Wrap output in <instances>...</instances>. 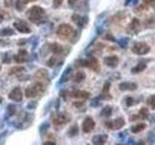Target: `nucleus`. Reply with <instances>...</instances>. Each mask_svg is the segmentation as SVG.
Masks as SVG:
<instances>
[{"instance_id": "obj_1", "label": "nucleus", "mask_w": 155, "mask_h": 145, "mask_svg": "<svg viewBox=\"0 0 155 145\" xmlns=\"http://www.w3.org/2000/svg\"><path fill=\"white\" fill-rule=\"evenodd\" d=\"M27 18L30 19L32 23L40 24L44 21L45 18V11L41 6H32L30 10L27 11Z\"/></svg>"}, {"instance_id": "obj_2", "label": "nucleus", "mask_w": 155, "mask_h": 145, "mask_svg": "<svg viewBox=\"0 0 155 145\" xmlns=\"http://www.w3.org/2000/svg\"><path fill=\"white\" fill-rule=\"evenodd\" d=\"M44 90H45V85L43 83H35L25 90V95H26V97L31 99V97H36V96L42 95L44 92Z\"/></svg>"}, {"instance_id": "obj_3", "label": "nucleus", "mask_w": 155, "mask_h": 145, "mask_svg": "<svg viewBox=\"0 0 155 145\" xmlns=\"http://www.w3.org/2000/svg\"><path fill=\"white\" fill-rule=\"evenodd\" d=\"M57 36L63 38V40H67L73 36L74 34V29L69 25V24H61L59 28H57Z\"/></svg>"}, {"instance_id": "obj_4", "label": "nucleus", "mask_w": 155, "mask_h": 145, "mask_svg": "<svg viewBox=\"0 0 155 145\" xmlns=\"http://www.w3.org/2000/svg\"><path fill=\"white\" fill-rule=\"evenodd\" d=\"M71 120V117L67 113H57L53 117V122L56 127H60L63 126Z\"/></svg>"}, {"instance_id": "obj_5", "label": "nucleus", "mask_w": 155, "mask_h": 145, "mask_svg": "<svg viewBox=\"0 0 155 145\" xmlns=\"http://www.w3.org/2000/svg\"><path fill=\"white\" fill-rule=\"evenodd\" d=\"M131 51L135 54H137V55H146V54H148L150 52V47L147 43H144V42H137V43L134 44V47L131 48Z\"/></svg>"}, {"instance_id": "obj_6", "label": "nucleus", "mask_w": 155, "mask_h": 145, "mask_svg": "<svg viewBox=\"0 0 155 145\" xmlns=\"http://www.w3.org/2000/svg\"><path fill=\"white\" fill-rule=\"evenodd\" d=\"M125 125V120L123 118H117L113 121H108L106 122V127H109L110 130H119Z\"/></svg>"}, {"instance_id": "obj_7", "label": "nucleus", "mask_w": 155, "mask_h": 145, "mask_svg": "<svg viewBox=\"0 0 155 145\" xmlns=\"http://www.w3.org/2000/svg\"><path fill=\"white\" fill-rule=\"evenodd\" d=\"M82 65L90 67L91 70H93V71H95V72L99 71V62H98V60H97L94 56H90L87 60L82 61Z\"/></svg>"}, {"instance_id": "obj_8", "label": "nucleus", "mask_w": 155, "mask_h": 145, "mask_svg": "<svg viewBox=\"0 0 155 145\" xmlns=\"http://www.w3.org/2000/svg\"><path fill=\"white\" fill-rule=\"evenodd\" d=\"M94 126H95L94 120L92 118H86L84 120V122H82V131L85 133H90L91 131H93Z\"/></svg>"}, {"instance_id": "obj_9", "label": "nucleus", "mask_w": 155, "mask_h": 145, "mask_svg": "<svg viewBox=\"0 0 155 145\" xmlns=\"http://www.w3.org/2000/svg\"><path fill=\"white\" fill-rule=\"evenodd\" d=\"M8 97H10V100H12V101H14V102H19V101H22V99H23L22 90L19 89V88H14L11 92H10Z\"/></svg>"}, {"instance_id": "obj_10", "label": "nucleus", "mask_w": 155, "mask_h": 145, "mask_svg": "<svg viewBox=\"0 0 155 145\" xmlns=\"http://www.w3.org/2000/svg\"><path fill=\"white\" fill-rule=\"evenodd\" d=\"M14 28L22 34H30L31 33V29L29 28V25L26 23H24V22H16Z\"/></svg>"}, {"instance_id": "obj_11", "label": "nucleus", "mask_w": 155, "mask_h": 145, "mask_svg": "<svg viewBox=\"0 0 155 145\" xmlns=\"http://www.w3.org/2000/svg\"><path fill=\"white\" fill-rule=\"evenodd\" d=\"M27 59H29V54H27V52L24 51V49L19 51L18 54L14 56V61L18 62V64H23V62L27 61Z\"/></svg>"}, {"instance_id": "obj_12", "label": "nucleus", "mask_w": 155, "mask_h": 145, "mask_svg": "<svg viewBox=\"0 0 155 145\" xmlns=\"http://www.w3.org/2000/svg\"><path fill=\"white\" fill-rule=\"evenodd\" d=\"M104 62L106 66H109V67H116L118 65L119 60H118V58L116 56V55H110V56H106L105 59H104Z\"/></svg>"}, {"instance_id": "obj_13", "label": "nucleus", "mask_w": 155, "mask_h": 145, "mask_svg": "<svg viewBox=\"0 0 155 145\" xmlns=\"http://www.w3.org/2000/svg\"><path fill=\"white\" fill-rule=\"evenodd\" d=\"M140 30H141L140 21H139L137 18H134L132 21H131V23H130V25H129V31H131L134 34H137Z\"/></svg>"}, {"instance_id": "obj_14", "label": "nucleus", "mask_w": 155, "mask_h": 145, "mask_svg": "<svg viewBox=\"0 0 155 145\" xmlns=\"http://www.w3.org/2000/svg\"><path fill=\"white\" fill-rule=\"evenodd\" d=\"M106 140H108V136H105V134H98V136L93 137L92 143L94 145H103L106 143Z\"/></svg>"}, {"instance_id": "obj_15", "label": "nucleus", "mask_w": 155, "mask_h": 145, "mask_svg": "<svg viewBox=\"0 0 155 145\" xmlns=\"http://www.w3.org/2000/svg\"><path fill=\"white\" fill-rule=\"evenodd\" d=\"M72 96L75 99H81V100H87L90 99V92L87 91H81V90H76L72 92Z\"/></svg>"}, {"instance_id": "obj_16", "label": "nucleus", "mask_w": 155, "mask_h": 145, "mask_svg": "<svg viewBox=\"0 0 155 145\" xmlns=\"http://www.w3.org/2000/svg\"><path fill=\"white\" fill-rule=\"evenodd\" d=\"M137 89V85L135 84V83H121L119 84V90L122 91H127V90H136Z\"/></svg>"}, {"instance_id": "obj_17", "label": "nucleus", "mask_w": 155, "mask_h": 145, "mask_svg": "<svg viewBox=\"0 0 155 145\" xmlns=\"http://www.w3.org/2000/svg\"><path fill=\"white\" fill-rule=\"evenodd\" d=\"M50 51L56 55H60V54H62L64 52V47L59 44V43H51L50 44Z\"/></svg>"}, {"instance_id": "obj_18", "label": "nucleus", "mask_w": 155, "mask_h": 145, "mask_svg": "<svg viewBox=\"0 0 155 145\" xmlns=\"http://www.w3.org/2000/svg\"><path fill=\"white\" fill-rule=\"evenodd\" d=\"M72 19H73V21H74L78 25H79V26H82V25L87 22L86 17H82V18H81V17H79L78 15H73V18H72Z\"/></svg>"}, {"instance_id": "obj_19", "label": "nucleus", "mask_w": 155, "mask_h": 145, "mask_svg": "<svg viewBox=\"0 0 155 145\" xmlns=\"http://www.w3.org/2000/svg\"><path fill=\"white\" fill-rule=\"evenodd\" d=\"M109 90H110V83H105L104 85V89H103V94H102V99H105V100H111V96H108L109 94Z\"/></svg>"}, {"instance_id": "obj_20", "label": "nucleus", "mask_w": 155, "mask_h": 145, "mask_svg": "<svg viewBox=\"0 0 155 145\" xmlns=\"http://www.w3.org/2000/svg\"><path fill=\"white\" fill-rule=\"evenodd\" d=\"M144 128H146V123H136V125H134V126H131V132L132 133H139L141 131H143Z\"/></svg>"}, {"instance_id": "obj_21", "label": "nucleus", "mask_w": 155, "mask_h": 145, "mask_svg": "<svg viewBox=\"0 0 155 145\" xmlns=\"http://www.w3.org/2000/svg\"><path fill=\"white\" fill-rule=\"evenodd\" d=\"M71 73H72V67H68V69H67V70L63 72L61 79H60V83H63V82H66V80H68L69 77H71Z\"/></svg>"}, {"instance_id": "obj_22", "label": "nucleus", "mask_w": 155, "mask_h": 145, "mask_svg": "<svg viewBox=\"0 0 155 145\" xmlns=\"http://www.w3.org/2000/svg\"><path fill=\"white\" fill-rule=\"evenodd\" d=\"M85 79V73L84 72H76L75 74H74V77H73V80L75 82V83H80V82H82Z\"/></svg>"}, {"instance_id": "obj_23", "label": "nucleus", "mask_w": 155, "mask_h": 145, "mask_svg": "<svg viewBox=\"0 0 155 145\" xmlns=\"http://www.w3.org/2000/svg\"><path fill=\"white\" fill-rule=\"evenodd\" d=\"M23 71H24V69H23L22 66H16V67H13V69L10 70L8 74H10V76H16V74H18V73H22Z\"/></svg>"}, {"instance_id": "obj_24", "label": "nucleus", "mask_w": 155, "mask_h": 145, "mask_svg": "<svg viewBox=\"0 0 155 145\" xmlns=\"http://www.w3.org/2000/svg\"><path fill=\"white\" fill-rule=\"evenodd\" d=\"M102 117H105V118H108V117H110V115L112 114V108L110 107V105H106V107H104L103 108V110H102Z\"/></svg>"}, {"instance_id": "obj_25", "label": "nucleus", "mask_w": 155, "mask_h": 145, "mask_svg": "<svg viewBox=\"0 0 155 145\" xmlns=\"http://www.w3.org/2000/svg\"><path fill=\"white\" fill-rule=\"evenodd\" d=\"M146 65H144V64H139L136 67H134V69L131 70V72L132 73H140V72H142V71H144V70H146Z\"/></svg>"}, {"instance_id": "obj_26", "label": "nucleus", "mask_w": 155, "mask_h": 145, "mask_svg": "<svg viewBox=\"0 0 155 145\" xmlns=\"http://www.w3.org/2000/svg\"><path fill=\"white\" fill-rule=\"evenodd\" d=\"M0 34H1L4 37H6V36H11V35H13V30L11 28H4L1 31H0Z\"/></svg>"}, {"instance_id": "obj_27", "label": "nucleus", "mask_w": 155, "mask_h": 145, "mask_svg": "<svg viewBox=\"0 0 155 145\" xmlns=\"http://www.w3.org/2000/svg\"><path fill=\"white\" fill-rule=\"evenodd\" d=\"M76 134H78V126H76V125H74V126H72L71 130L68 131V136L69 137H75Z\"/></svg>"}, {"instance_id": "obj_28", "label": "nucleus", "mask_w": 155, "mask_h": 145, "mask_svg": "<svg viewBox=\"0 0 155 145\" xmlns=\"http://www.w3.org/2000/svg\"><path fill=\"white\" fill-rule=\"evenodd\" d=\"M147 103L150 105L152 109H155V95H153V96H150V97H148Z\"/></svg>"}, {"instance_id": "obj_29", "label": "nucleus", "mask_w": 155, "mask_h": 145, "mask_svg": "<svg viewBox=\"0 0 155 145\" xmlns=\"http://www.w3.org/2000/svg\"><path fill=\"white\" fill-rule=\"evenodd\" d=\"M24 6H25V4L22 1V0H17L16 7H17V10H18V11H23V10H24Z\"/></svg>"}, {"instance_id": "obj_30", "label": "nucleus", "mask_w": 155, "mask_h": 145, "mask_svg": "<svg viewBox=\"0 0 155 145\" xmlns=\"http://www.w3.org/2000/svg\"><path fill=\"white\" fill-rule=\"evenodd\" d=\"M140 115H141V118H148V110L146 108H142L140 110Z\"/></svg>"}, {"instance_id": "obj_31", "label": "nucleus", "mask_w": 155, "mask_h": 145, "mask_svg": "<svg viewBox=\"0 0 155 145\" xmlns=\"http://www.w3.org/2000/svg\"><path fill=\"white\" fill-rule=\"evenodd\" d=\"M63 3V0H54V7L57 8V7H60Z\"/></svg>"}, {"instance_id": "obj_32", "label": "nucleus", "mask_w": 155, "mask_h": 145, "mask_svg": "<svg viewBox=\"0 0 155 145\" xmlns=\"http://www.w3.org/2000/svg\"><path fill=\"white\" fill-rule=\"evenodd\" d=\"M55 62H56V56H53L51 59H50L49 61H48V66H54Z\"/></svg>"}, {"instance_id": "obj_33", "label": "nucleus", "mask_w": 155, "mask_h": 145, "mask_svg": "<svg viewBox=\"0 0 155 145\" xmlns=\"http://www.w3.org/2000/svg\"><path fill=\"white\" fill-rule=\"evenodd\" d=\"M125 102H127V105H128V107H130V105H132V104H134V100H132L131 97H128Z\"/></svg>"}, {"instance_id": "obj_34", "label": "nucleus", "mask_w": 155, "mask_h": 145, "mask_svg": "<svg viewBox=\"0 0 155 145\" xmlns=\"http://www.w3.org/2000/svg\"><path fill=\"white\" fill-rule=\"evenodd\" d=\"M14 112H16V108L13 107V105H10V107H8V113H10V115H12Z\"/></svg>"}, {"instance_id": "obj_35", "label": "nucleus", "mask_w": 155, "mask_h": 145, "mask_svg": "<svg viewBox=\"0 0 155 145\" xmlns=\"http://www.w3.org/2000/svg\"><path fill=\"white\" fill-rule=\"evenodd\" d=\"M73 104H74V107L79 108V107H82V104H84V103H82V102H74Z\"/></svg>"}, {"instance_id": "obj_36", "label": "nucleus", "mask_w": 155, "mask_h": 145, "mask_svg": "<svg viewBox=\"0 0 155 145\" xmlns=\"http://www.w3.org/2000/svg\"><path fill=\"white\" fill-rule=\"evenodd\" d=\"M12 1H13V0H5V6L10 7V6L12 5Z\"/></svg>"}, {"instance_id": "obj_37", "label": "nucleus", "mask_w": 155, "mask_h": 145, "mask_svg": "<svg viewBox=\"0 0 155 145\" xmlns=\"http://www.w3.org/2000/svg\"><path fill=\"white\" fill-rule=\"evenodd\" d=\"M76 3H78V0H68V4H69L71 6H74Z\"/></svg>"}, {"instance_id": "obj_38", "label": "nucleus", "mask_w": 155, "mask_h": 145, "mask_svg": "<svg viewBox=\"0 0 155 145\" xmlns=\"http://www.w3.org/2000/svg\"><path fill=\"white\" fill-rule=\"evenodd\" d=\"M144 3L149 4V5H153V4H155V0H144Z\"/></svg>"}, {"instance_id": "obj_39", "label": "nucleus", "mask_w": 155, "mask_h": 145, "mask_svg": "<svg viewBox=\"0 0 155 145\" xmlns=\"http://www.w3.org/2000/svg\"><path fill=\"white\" fill-rule=\"evenodd\" d=\"M106 40H110V41H115V38L112 35H106Z\"/></svg>"}, {"instance_id": "obj_40", "label": "nucleus", "mask_w": 155, "mask_h": 145, "mask_svg": "<svg viewBox=\"0 0 155 145\" xmlns=\"http://www.w3.org/2000/svg\"><path fill=\"white\" fill-rule=\"evenodd\" d=\"M24 4H27V3H32V1H36V0H22Z\"/></svg>"}, {"instance_id": "obj_41", "label": "nucleus", "mask_w": 155, "mask_h": 145, "mask_svg": "<svg viewBox=\"0 0 155 145\" xmlns=\"http://www.w3.org/2000/svg\"><path fill=\"white\" fill-rule=\"evenodd\" d=\"M44 145H55V143L54 142H45Z\"/></svg>"}, {"instance_id": "obj_42", "label": "nucleus", "mask_w": 155, "mask_h": 145, "mask_svg": "<svg viewBox=\"0 0 155 145\" xmlns=\"http://www.w3.org/2000/svg\"><path fill=\"white\" fill-rule=\"evenodd\" d=\"M36 107V103L34 102V103H30V105H29V108H35Z\"/></svg>"}, {"instance_id": "obj_43", "label": "nucleus", "mask_w": 155, "mask_h": 145, "mask_svg": "<svg viewBox=\"0 0 155 145\" xmlns=\"http://www.w3.org/2000/svg\"><path fill=\"white\" fill-rule=\"evenodd\" d=\"M121 44H122V46H125V44H127V40H124V41H121Z\"/></svg>"}]
</instances>
